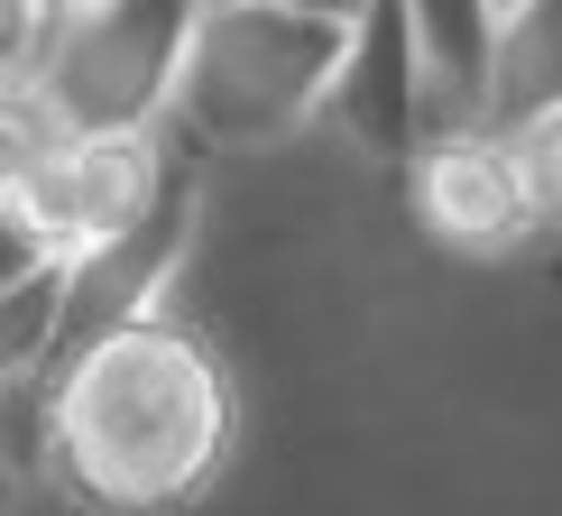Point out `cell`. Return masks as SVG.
Masks as SVG:
<instances>
[{
    "label": "cell",
    "mask_w": 562,
    "mask_h": 516,
    "mask_svg": "<svg viewBox=\"0 0 562 516\" xmlns=\"http://www.w3.org/2000/svg\"><path fill=\"white\" fill-rule=\"evenodd\" d=\"M194 213H203V194H194V148H176V167H167V184H157L148 213H138L130 231H111V240H92V249L65 258L56 369H65V360H83L102 333H121V323L157 314L167 277L184 268V249H194ZM46 388H56V379H46Z\"/></svg>",
    "instance_id": "277c9868"
},
{
    "label": "cell",
    "mask_w": 562,
    "mask_h": 516,
    "mask_svg": "<svg viewBox=\"0 0 562 516\" xmlns=\"http://www.w3.org/2000/svg\"><path fill=\"white\" fill-rule=\"evenodd\" d=\"M46 258H56V249H46V231H37L29 213H19L10 194H0V295H10L29 268H46Z\"/></svg>",
    "instance_id": "7c38bea8"
},
{
    "label": "cell",
    "mask_w": 562,
    "mask_h": 516,
    "mask_svg": "<svg viewBox=\"0 0 562 516\" xmlns=\"http://www.w3.org/2000/svg\"><path fill=\"white\" fill-rule=\"evenodd\" d=\"M277 10H304V19H341V29H360L369 0H277Z\"/></svg>",
    "instance_id": "4fadbf2b"
},
{
    "label": "cell",
    "mask_w": 562,
    "mask_h": 516,
    "mask_svg": "<svg viewBox=\"0 0 562 516\" xmlns=\"http://www.w3.org/2000/svg\"><path fill=\"white\" fill-rule=\"evenodd\" d=\"M203 0H92V10L56 19L37 46L29 92L56 111L65 138L92 130H167V92L184 65Z\"/></svg>",
    "instance_id": "3957f363"
},
{
    "label": "cell",
    "mask_w": 562,
    "mask_h": 516,
    "mask_svg": "<svg viewBox=\"0 0 562 516\" xmlns=\"http://www.w3.org/2000/svg\"><path fill=\"white\" fill-rule=\"evenodd\" d=\"M56 323H65V249L29 268L10 295H0V406L19 415V442L29 452L46 434V379H56Z\"/></svg>",
    "instance_id": "52a82bcc"
},
{
    "label": "cell",
    "mask_w": 562,
    "mask_h": 516,
    "mask_svg": "<svg viewBox=\"0 0 562 516\" xmlns=\"http://www.w3.org/2000/svg\"><path fill=\"white\" fill-rule=\"evenodd\" d=\"M231 379L176 314L102 333L46 388V461L92 516H184L231 452Z\"/></svg>",
    "instance_id": "6da1fadb"
},
{
    "label": "cell",
    "mask_w": 562,
    "mask_h": 516,
    "mask_svg": "<svg viewBox=\"0 0 562 516\" xmlns=\"http://www.w3.org/2000/svg\"><path fill=\"white\" fill-rule=\"evenodd\" d=\"M507 10H517V0H488V19H507Z\"/></svg>",
    "instance_id": "2e32d148"
},
{
    "label": "cell",
    "mask_w": 562,
    "mask_h": 516,
    "mask_svg": "<svg viewBox=\"0 0 562 516\" xmlns=\"http://www.w3.org/2000/svg\"><path fill=\"white\" fill-rule=\"evenodd\" d=\"M553 102H562V0H517L498 19V46H488L480 130H517V121H535Z\"/></svg>",
    "instance_id": "ba28073f"
},
{
    "label": "cell",
    "mask_w": 562,
    "mask_h": 516,
    "mask_svg": "<svg viewBox=\"0 0 562 516\" xmlns=\"http://www.w3.org/2000/svg\"><path fill=\"white\" fill-rule=\"evenodd\" d=\"M37 46H46V10L37 0H0V92L37 75Z\"/></svg>",
    "instance_id": "8fae6325"
},
{
    "label": "cell",
    "mask_w": 562,
    "mask_h": 516,
    "mask_svg": "<svg viewBox=\"0 0 562 516\" xmlns=\"http://www.w3.org/2000/svg\"><path fill=\"white\" fill-rule=\"evenodd\" d=\"M507 138V167H517V194H526V222L535 231H562V102L535 111V121L498 130Z\"/></svg>",
    "instance_id": "9c48e42d"
},
{
    "label": "cell",
    "mask_w": 562,
    "mask_h": 516,
    "mask_svg": "<svg viewBox=\"0 0 562 516\" xmlns=\"http://www.w3.org/2000/svg\"><path fill=\"white\" fill-rule=\"evenodd\" d=\"M56 138H65V130H56V111H46L29 83L0 92V194H10V203L29 194V176L56 157Z\"/></svg>",
    "instance_id": "30bf717a"
},
{
    "label": "cell",
    "mask_w": 562,
    "mask_h": 516,
    "mask_svg": "<svg viewBox=\"0 0 562 516\" xmlns=\"http://www.w3.org/2000/svg\"><path fill=\"white\" fill-rule=\"evenodd\" d=\"M46 10V29H56V19H75V10H92V0H37Z\"/></svg>",
    "instance_id": "5bb4252c"
},
{
    "label": "cell",
    "mask_w": 562,
    "mask_h": 516,
    "mask_svg": "<svg viewBox=\"0 0 562 516\" xmlns=\"http://www.w3.org/2000/svg\"><path fill=\"white\" fill-rule=\"evenodd\" d=\"M350 65L341 19H304L277 0H203L194 37H184L176 92H167V130L194 157H249L295 138L304 121H323Z\"/></svg>",
    "instance_id": "7a4b0ae2"
},
{
    "label": "cell",
    "mask_w": 562,
    "mask_h": 516,
    "mask_svg": "<svg viewBox=\"0 0 562 516\" xmlns=\"http://www.w3.org/2000/svg\"><path fill=\"white\" fill-rule=\"evenodd\" d=\"M406 203L425 222V240L461 258H507L517 240H535L498 130H425L406 148Z\"/></svg>",
    "instance_id": "8992f818"
},
{
    "label": "cell",
    "mask_w": 562,
    "mask_h": 516,
    "mask_svg": "<svg viewBox=\"0 0 562 516\" xmlns=\"http://www.w3.org/2000/svg\"><path fill=\"white\" fill-rule=\"evenodd\" d=\"M176 148L167 130H92V138H56V157L29 176V194H19V213L46 231V249H92L111 240V231H130L138 213L157 203V184H167Z\"/></svg>",
    "instance_id": "5b68a950"
},
{
    "label": "cell",
    "mask_w": 562,
    "mask_h": 516,
    "mask_svg": "<svg viewBox=\"0 0 562 516\" xmlns=\"http://www.w3.org/2000/svg\"><path fill=\"white\" fill-rule=\"evenodd\" d=\"M10 489H19V461H10V452H0V507H10Z\"/></svg>",
    "instance_id": "9a60e30c"
}]
</instances>
